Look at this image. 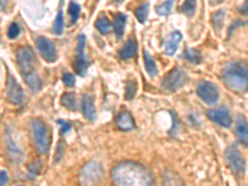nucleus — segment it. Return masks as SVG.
I'll list each match as a JSON object with an SVG mask.
<instances>
[{
	"label": "nucleus",
	"instance_id": "f257e3e1",
	"mask_svg": "<svg viewBox=\"0 0 248 186\" xmlns=\"http://www.w3.org/2000/svg\"><path fill=\"white\" fill-rule=\"evenodd\" d=\"M110 176L116 186H155L154 176L150 170L137 161L118 163L112 169Z\"/></svg>",
	"mask_w": 248,
	"mask_h": 186
},
{
	"label": "nucleus",
	"instance_id": "f03ea898",
	"mask_svg": "<svg viewBox=\"0 0 248 186\" xmlns=\"http://www.w3.org/2000/svg\"><path fill=\"white\" fill-rule=\"evenodd\" d=\"M222 77L226 86L234 92H246L248 86L247 66L245 62L233 61L226 66L222 71Z\"/></svg>",
	"mask_w": 248,
	"mask_h": 186
},
{
	"label": "nucleus",
	"instance_id": "7ed1b4c3",
	"mask_svg": "<svg viewBox=\"0 0 248 186\" xmlns=\"http://www.w3.org/2000/svg\"><path fill=\"white\" fill-rule=\"evenodd\" d=\"M31 133L37 152L40 154H47L51 145V137L47 125L40 119H34L31 122Z\"/></svg>",
	"mask_w": 248,
	"mask_h": 186
},
{
	"label": "nucleus",
	"instance_id": "20e7f679",
	"mask_svg": "<svg viewBox=\"0 0 248 186\" xmlns=\"http://www.w3.org/2000/svg\"><path fill=\"white\" fill-rule=\"evenodd\" d=\"M103 178V168L97 161H90L79 172L81 186H98Z\"/></svg>",
	"mask_w": 248,
	"mask_h": 186
},
{
	"label": "nucleus",
	"instance_id": "39448f33",
	"mask_svg": "<svg viewBox=\"0 0 248 186\" xmlns=\"http://www.w3.org/2000/svg\"><path fill=\"white\" fill-rule=\"evenodd\" d=\"M16 60L20 71L23 72V76L35 72L37 60L34 50L30 46H21V47L17 48Z\"/></svg>",
	"mask_w": 248,
	"mask_h": 186
},
{
	"label": "nucleus",
	"instance_id": "423d86ee",
	"mask_svg": "<svg viewBox=\"0 0 248 186\" xmlns=\"http://www.w3.org/2000/svg\"><path fill=\"white\" fill-rule=\"evenodd\" d=\"M225 159L227 165H229V168L231 169V171L233 172L234 175L241 176V175L245 174L246 161L240 150L237 149V147L231 145V147L227 148V149L225 150Z\"/></svg>",
	"mask_w": 248,
	"mask_h": 186
},
{
	"label": "nucleus",
	"instance_id": "0eeeda50",
	"mask_svg": "<svg viewBox=\"0 0 248 186\" xmlns=\"http://www.w3.org/2000/svg\"><path fill=\"white\" fill-rule=\"evenodd\" d=\"M187 82V75L183 68H172L161 81V87L167 92H174Z\"/></svg>",
	"mask_w": 248,
	"mask_h": 186
},
{
	"label": "nucleus",
	"instance_id": "6e6552de",
	"mask_svg": "<svg viewBox=\"0 0 248 186\" xmlns=\"http://www.w3.org/2000/svg\"><path fill=\"white\" fill-rule=\"evenodd\" d=\"M86 36L85 35H78L77 37V56L76 61L74 63V67L79 76H85L87 72V68L90 66L87 56H86Z\"/></svg>",
	"mask_w": 248,
	"mask_h": 186
},
{
	"label": "nucleus",
	"instance_id": "1a4fd4ad",
	"mask_svg": "<svg viewBox=\"0 0 248 186\" xmlns=\"http://www.w3.org/2000/svg\"><path fill=\"white\" fill-rule=\"evenodd\" d=\"M196 92H198L199 97L207 105H215L218 101V98H220L218 88L210 81L199 82L198 87H196Z\"/></svg>",
	"mask_w": 248,
	"mask_h": 186
},
{
	"label": "nucleus",
	"instance_id": "9d476101",
	"mask_svg": "<svg viewBox=\"0 0 248 186\" xmlns=\"http://www.w3.org/2000/svg\"><path fill=\"white\" fill-rule=\"evenodd\" d=\"M6 93H8V99L12 105L20 106L24 102V91L19 82L13 76L8 77V83H6Z\"/></svg>",
	"mask_w": 248,
	"mask_h": 186
},
{
	"label": "nucleus",
	"instance_id": "9b49d317",
	"mask_svg": "<svg viewBox=\"0 0 248 186\" xmlns=\"http://www.w3.org/2000/svg\"><path fill=\"white\" fill-rule=\"evenodd\" d=\"M37 50L40 51L41 56L47 62H55L57 59V51L54 43L45 36H39L36 39Z\"/></svg>",
	"mask_w": 248,
	"mask_h": 186
},
{
	"label": "nucleus",
	"instance_id": "f8f14e48",
	"mask_svg": "<svg viewBox=\"0 0 248 186\" xmlns=\"http://www.w3.org/2000/svg\"><path fill=\"white\" fill-rule=\"evenodd\" d=\"M207 117L211 119L212 122L217 123L221 127L229 128L231 127L232 124V117L227 108H215V109H210L207 112Z\"/></svg>",
	"mask_w": 248,
	"mask_h": 186
},
{
	"label": "nucleus",
	"instance_id": "ddd939ff",
	"mask_svg": "<svg viewBox=\"0 0 248 186\" xmlns=\"http://www.w3.org/2000/svg\"><path fill=\"white\" fill-rule=\"evenodd\" d=\"M82 114L87 121H94L96 119L94 99L91 94H85L82 97Z\"/></svg>",
	"mask_w": 248,
	"mask_h": 186
},
{
	"label": "nucleus",
	"instance_id": "4468645a",
	"mask_svg": "<svg viewBox=\"0 0 248 186\" xmlns=\"http://www.w3.org/2000/svg\"><path fill=\"white\" fill-rule=\"evenodd\" d=\"M117 125H118L119 129L124 130V132H129V130H133L136 128V122L128 110H122L117 117Z\"/></svg>",
	"mask_w": 248,
	"mask_h": 186
},
{
	"label": "nucleus",
	"instance_id": "2eb2a0df",
	"mask_svg": "<svg viewBox=\"0 0 248 186\" xmlns=\"http://www.w3.org/2000/svg\"><path fill=\"white\" fill-rule=\"evenodd\" d=\"M181 40H183V34L180 31H172L171 34L168 36L167 41H165V52H167V55L171 56L176 52Z\"/></svg>",
	"mask_w": 248,
	"mask_h": 186
},
{
	"label": "nucleus",
	"instance_id": "dca6fc26",
	"mask_svg": "<svg viewBox=\"0 0 248 186\" xmlns=\"http://www.w3.org/2000/svg\"><path fill=\"white\" fill-rule=\"evenodd\" d=\"M137 48H138V44H137V40L134 37H130L127 41V44L121 48L119 51V56L123 60L132 59L133 56H136Z\"/></svg>",
	"mask_w": 248,
	"mask_h": 186
},
{
	"label": "nucleus",
	"instance_id": "f3484780",
	"mask_svg": "<svg viewBox=\"0 0 248 186\" xmlns=\"http://www.w3.org/2000/svg\"><path fill=\"white\" fill-rule=\"evenodd\" d=\"M236 134L237 138L241 143L247 147L248 144V133H247V122H246L245 117L240 116L237 118V124H236Z\"/></svg>",
	"mask_w": 248,
	"mask_h": 186
},
{
	"label": "nucleus",
	"instance_id": "a211bd4d",
	"mask_svg": "<svg viewBox=\"0 0 248 186\" xmlns=\"http://www.w3.org/2000/svg\"><path fill=\"white\" fill-rule=\"evenodd\" d=\"M143 57L144 65H145V70H147L148 75H149L152 78H155V77L158 76V66H156V62H155L154 57H152V55H150L147 50H144Z\"/></svg>",
	"mask_w": 248,
	"mask_h": 186
},
{
	"label": "nucleus",
	"instance_id": "6ab92c4d",
	"mask_svg": "<svg viewBox=\"0 0 248 186\" xmlns=\"http://www.w3.org/2000/svg\"><path fill=\"white\" fill-rule=\"evenodd\" d=\"M125 24H127V16L123 14H117L114 16V23H113V26H114V32H116L117 37L121 39L124 34V29H125Z\"/></svg>",
	"mask_w": 248,
	"mask_h": 186
},
{
	"label": "nucleus",
	"instance_id": "aec40b11",
	"mask_svg": "<svg viewBox=\"0 0 248 186\" xmlns=\"http://www.w3.org/2000/svg\"><path fill=\"white\" fill-rule=\"evenodd\" d=\"M24 78H25V82L32 91H39L40 88L43 87V81H41V78H40L36 72L24 75Z\"/></svg>",
	"mask_w": 248,
	"mask_h": 186
},
{
	"label": "nucleus",
	"instance_id": "412c9836",
	"mask_svg": "<svg viewBox=\"0 0 248 186\" xmlns=\"http://www.w3.org/2000/svg\"><path fill=\"white\" fill-rule=\"evenodd\" d=\"M164 176V186H185L183 180L180 179L178 174H175L172 171H165Z\"/></svg>",
	"mask_w": 248,
	"mask_h": 186
},
{
	"label": "nucleus",
	"instance_id": "4be33fe9",
	"mask_svg": "<svg viewBox=\"0 0 248 186\" xmlns=\"http://www.w3.org/2000/svg\"><path fill=\"white\" fill-rule=\"evenodd\" d=\"M61 103L62 106H65L68 110L75 112V110L77 109V99L74 93H65V94H62Z\"/></svg>",
	"mask_w": 248,
	"mask_h": 186
},
{
	"label": "nucleus",
	"instance_id": "5701e85b",
	"mask_svg": "<svg viewBox=\"0 0 248 186\" xmlns=\"http://www.w3.org/2000/svg\"><path fill=\"white\" fill-rule=\"evenodd\" d=\"M185 57L195 65H199L202 62V55H201L200 51L195 50V48H186Z\"/></svg>",
	"mask_w": 248,
	"mask_h": 186
},
{
	"label": "nucleus",
	"instance_id": "b1692460",
	"mask_svg": "<svg viewBox=\"0 0 248 186\" xmlns=\"http://www.w3.org/2000/svg\"><path fill=\"white\" fill-rule=\"evenodd\" d=\"M96 28L101 34L106 35L112 30V24H110V21L107 19V17L102 16L96 21Z\"/></svg>",
	"mask_w": 248,
	"mask_h": 186
},
{
	"label": "nucleus",
	"instance_id": "393cba45",
	"mask_svg": "<svg viewBox=\"0 0 248 186\" xmlns=\"http://www.w3.org/2000/svg\"><path fill=\"white\" fill-rule=\"evenodd\" d=\"M68 15H70V21L71 24H75L77 20L79 19V15H81V6L77 3H70L68 6Z\"/></svg>",
	"mask_w": 248,
	"mask_h": 186
},
{
	"label": "nucleus",
	"instance_id": "a878e982",
	"mask_svg": "<svg viewBox=\"0 0 248 186\" xmlns=\"http://www.w3.org/2000/svg\"><path fill=\"white\" fill-rule=\"evenodd\" d=\"M148 14H149V4H141L139 8L136 10V16L140 23H145L148 19Z\"/></svg>",
	"mask_w": 248,
	"mask_h": 186
},
{
	"label": "nucleus",
	"instance_id": "bb28decb",
	"mask_svg": "<svg viewBox=\"0 0 248 186\" xmlns=\"http://www.w3.org/2000/svg\"><path fill=\"white\" fill-rule=\"evenodd\" d=\"M137 93V82L133 79H128L127 85H125V98L129 99L134 98Z\"/></svg>",
	"mask_w": 248,
	"mask_h": 186
},
{
	"label": "nucleus",
	"instance_id": "cd10ccee",
	"mask_svg": "<svg viewBox=\"0 0 248 186\" xmlns=\"http://www.w3.org/2000/svg\"><path fill=\"white\" fill-rule=\"evenodd\" d=\"M195 9H196V1H192V0H189V1H185V3L181 5L180 10L181 13H184L187 16H192L195 14Z\"/></svg>",
	"mask_w": 248,
	"mask_h": 186
},
{
	"label": "nucleus",
	"instance_id": "c85d7f7f",
	"mask_svg": "<svg viewBox=\"0 0 248 186\" xmlns=\"http://www.w3.org/2000/svg\"><path fill=\"white\" fill-rule=\"evenodd\" d=\"M172 6H174V1H172V0L165 1V3L156 6V13H158L159 15H169L172 10Z\"/></svg>",
	"mask_w": 248,
	"mask_h": 186
},
{
	"label": "nucleus",
	"instance_id": "c756f323",
	"mask_svg": "<svg viewBox=\"0 0 248 186\" xmlns=\"http://www.w3.org/2000/svg\"><path fill=\"white\" fill-rule=\"evenodd\" d=\"M225 17H226L225 10H218V12H216L214 15H212V24H214L217 29H220L223 23V20H225Z\"/></svg>",
	"mask_w": 248,
	"mask_h": 186
},
{
	"label": "nucleus",
	"instance_id": "7c9ffc66",
	"mask_svg": "<svg viewBox=\"0 0 248 186\" xmlns=\"http://www.w3.org/2000/svg\"><path fill=\"white\" fill-rule=\"evenodd\" d=\"M41 169H43V163H41V160H40V159H36V160L32 161V163L29 165V172H30L32 176H36V175H39L40 171H41Z\"/></svg>",
	"mask_w": 248,
	"mask_h": 186
},
{
	"label": "nucleus",
	"instance_id": "2f4dec72",
	"mask_svg": "<svg viewBox=\"0 0 248 186\" xmlns=\"http://www.w3.org/2000/svg\"><path fill=\"white\" fill-rule=\"evenodd\" d=\"M62 30H63V15H62L61 12H59L57 14L56 19H55V24H54V31L55 34L61 35Z\"/></svg>",
	"mask_w": 248,
	"mask_h": 186
},
{
	"label": "nucleus",
	"instance_id": "473e14b6",
	"mask_svg": "<svg viewBox=\"0 0 248 186\" xmlns=\"http://www.w3.org/2000/svg\"><path fill=\"white\" fill-rule=\"evenodd\" d=\"M20 34V26L17 23H12L8 29V37L9 39H16Z\"/></svg>",
	"mask_w": 248,
	"mask_h": 186
},
{
	"label": "nucleus",
	"instance_id": "72a5a7b5",
	"mask_svg": "<svg viewBox=\"0 0 248 186\" xmlns=\"http://www.w3.org/2000/svg\"><path fill=\"white\" fill-rule=\"evenodd\" d=\"M62 81H63L65 86H67V87H72V86L75 85L76 79H75V76L72 74H70V72H65V74L62 75Z\"/></svg>",
	"mask_w": 248,
	"mask_h": 186
},
{
	"label": "nucleus",
	"instance_id": "f704fd0d",
	"mask_svg": "<svg viewBox=\"0 0 248 186\" xmlns=\"http://www.w3.org/2000/svg\"><path fill=\"white\" fill-rule=\"evenodd\" d=\"M59 124L61 125V133L63 134V133H67L68 130L71 129V124L68 123V122L63 121V119H59Z\"/></svg>",
	"mask_w": 248,
	"mask_h": 186
},
{
	"label": "nucleus",
	"instance_id": "c9c22d12",
	"mask_svg": "<svg viewBox=\"0 0 248 186\" xmlns=\"http://www.w3.org/2000/svg\"><path fill=\"white\" fill-rule=\"evenodd\" d=\"M8 172L4 171V170H0V186H5L8 184Z\"/></svg>",
	"mask_w": 248,
	"mask_h": 186
},
{
	"label": "nucleus",
	"instance_id": "e433bc0d",
	"mask_svg": "<svg viewBox=\"0 0 248 186\" xmlns=\"http://www.w3.org/2000/svg\"><path fill=\"white\" fill-rule=\"evenodd\" d=\"M21 186H23V185H21Z\"/></svg>",
	"mask_w": 248,
	"mask_h": 186
}]
</instances>
